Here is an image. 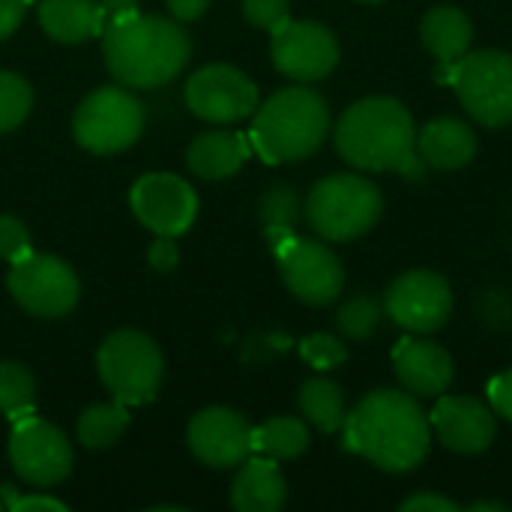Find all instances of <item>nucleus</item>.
I'll return each instance as SVG.
<instances>
[{"label":"nucleus","mask_w":512,"mask_h":512,"mask_svg":"<svg viewBox=\"0 0 512 512\" xmlns=\"http://www.w3.org/2000/svg\"><path fill=\"white\" fill-rule=\"evenodd\" d=\"M30 108H33L30 84L15 72L0 69V135L21 126L24 117L30 114Z\"/></svg>","instance_id":"obj_29"},{"label":"nucleus","mask_w":512,"mask_h":512,"mask_svg":"<svg viewBox=\"0 0 512 512\" xmlns=\"http://www.w3.org/2000/svg\"><path fill=\"white\" fill-rule=\"evenodd\" d=\"M429 423L447 450L465 453V456L489 450L498 432L492 408H486L483 402L471 396H444L435 405Z\"/></svg>","instance_id":"obj_17"},{"label":"nucleus","mask_w":512,"mask_h":512,"mask_svg":"<svg viewBox=\"0 0 512 512\" xmlns=\"http://www.w3.org/2000/svg\"><path fill=\"white\" fill-rule=\"evenodd\" d=\"M384 309L411 333H435L453 312V291L444 276L432 270H411L387 288Z\"/></svg>","instance_id":"obj_14"},{"label":"nucleus","mask_w":512,"mask_h":512,"mask_svg":"<svg viewBox=\"0 0 512 512\" xmlns=\"http://www.w3.org/2000/svg\"><path fill=\"white\" fill-rule=\"evenodd\" d=\"M393 366L402 387L414 396H441L453 384V357L423 339H402L393 351Z\"/></svg>","instance_id":"obj_18"},{"label":"nucleus","mask_w":512,"mask_h":512,"mask_svg":"<svg viewBox=\"0 0 512 512\" xmlns=\"http://www.w3.org/2000/svg\"><path fill=\"white\" fill-rule=\"evenodd\" d=\"M309 447V429L297 417H273L252 429V453L267 459H297Z\"/></svg>","instance_id":"obj_25"},{"label":"nucleus","mask_w":512,"mask_h":512,"mask_svg":"<svg viewBox=\"0 0 512 512\" xmlns=\"http://www.w3.org/2000/svg\"><path fill=\"white\" fill-rule=\"evenodd\" d=\"M246 159H249V138L240 132H225V129L198 135L186 150L189 168L204 180H225L237 174Z\"/></svg>","instance_id":"obj_21"},{"label":"nucleus","mask_w":512,"mask_h":512,"mask_svg":"<svg viewBox=\"0 0 512 512\" xmlns=\"http://www.w3.org/2000/svg\"><path fill=\"white\" fill-rule=\"evenodd\" d=\"M36 411V381L21 363H0V414L12 423Z\"/></svg>","instance_id":"obj_28"},{"label":"nucleus","mask_w":512,"mask_h":512,"mask_svg":"<svg viewBox=\"0 0 512 512\" xmlns=\"http://www.w3.org/2000/svg\"><path fill=\"white\" fill-rule=\"evenodd\" d=\"M261 225L267 231V240L273 249H279L288 237H294V228L300 222V198L291 186H270L261 195L258 204Z\"/></svg>","instance_id":"obj_26"},{"label":"nucleus","mask_w":512,"mask_h":512,"mask_svg":"<svg viewBox=\"0 0 512 512\" xmlns=\"http://www.w3.org/2000/svg\"><path fill=\"white\" fill-rule=\"evenodd\" d=\"M345 447L381 471L405 474L417 468L432 444V423L411 393H369L345 417Z\"/></svg>","instance_id":"obj_1"},{"label":"nucleus","mask_w":512,"mask_h":512,"mask_svg":"<svg viewBox=\"0 0 512 512\" xmlns=\"http://www.w3.org/2000/svg\"><path fill=\"white\" fill-rule=\"evenodd\" d=\"M336 147L360 171H396L408 180L423 177L417 126L399 99L372 96L351 105L336 126Z\"/></svg>","instance_id":"obj_2"},{"label":"nucleus","mask_w":512,"mask_h":512,"mask_svg":"<svg viewBox=\"0 0 512 512\" xmlns=\"http://www.w3.org/2000/svg\"><path fill=\"white\" fill-rule=\"evenodd\" d=\"M0 510H3V501H0Z\"/></svg>","instance_id":"obj_43"},{"label":"nucleus","mask_w":512,"mask_h":512,"mask_svg":"<svg viewBox=\"0 0 512 512\" xmlns=\"http://www.w3.org/2000/svg\"><path fill=\"white\" fill-rule=\"evenodd\" d=\"M300 411L303 417L321 429V432H339L345 426V396H342V387L333 384L330 378H312L303 384L300 390Z\"/></svg>","instance_id":"obj_24"},{"label":"nucleus","mask_w":512,"mask_h":512,"mask_svg":"<svg viewBox=\"0 0 512 512\" xmlns=\"http://www.w3.org/2000/svg\"><path fill=\"white\" fill-rule=\"evenodd\" d=\"M144 108L123 87H99L93 90L72 117L75 141L99 156L120 153L141 138Z\"/></svg>","instance_id":"obj_8"},{"label":"nucleus","mask_w":512,"mask_h":512,"mask_svg":"<svg viewBox=\"0 0 512 512\" xmlns=\"http://www.w3.org/2000/svg\"><path fill=\"white\" fill-rule=\"evenodd\" d=\"M186 441L210 468H234L252 456V426L231 408H204L192 417Z\"/></svg>","instance_id":"obj_16"},{"label":"nucleus","mask_w":512,"mask_h":512,"mask_svg":"<svg viewBox=\"0 0 512 512\" xmlns=\"http://www.w3.org/2000/svg\"><path fill=\"white\" fill-rule=\"evenodd\" d=\"M147 264L156 273H171L180 264V249L174 246V237H159L147 252Z\"/></svg>","instance_id":"obj_35"},{"label":"nucleus","mask_w":512,"mask_h":512,"mask_svg":"<svg viewBox=\"0 0 512 512\" xmlns=\"http://www.w3.org/2000/svg\"><path fill=\"white\" fill-rule=\"evenodd\" d=\"M273 252L279 258L282 279L297 300L309 306H327L342 294V285H345L342 261L324 243L288 237Z\"/></svg>","instance_id":"obj_12"},{"label":"nucleus","mask_w":512,"mask_h":512,"mask_svg":"<svg viewBox=\"0 0 512 512\" xmlns=\"http://www.w3.org/2000/svg\"><path fill=\"white\" fill-rule=\"evenodd\" d=\"M126 429H129V411L123 402L90 405L78 417V441L90 450H105L117 444Z\"/></svg>","instance_id":"obj_27"},{"label":"nucleus","mask_w":512,"mask_h":512,"mask_svg":"<svg viewBox=\"0 0 512 512\" xmlns=\"http://www.w3.org/2000/svg\"><path fill=\"white\" fill-rule=\"evenodd\" d=\"M99 9H102V18L105 24L108 21H117V18H126L132 12H138V0H96Z\"/></svg>","instance_id":"obj_40"},{"label":"nucleus","mask_w":512,"mask_h":512,"mask_svg":"<svg viewBox=\"0 0 512 512\" xmlns=\"http://www.w3.org/2000/svg\"><path fill=\"white\" fill-rule=\"evenodd\" d=\"M30 252H33V246H30V231H27V225H24L18 216L3 213V216H0V258H6L9 264H18V261H24Z\"/></svg>","instance_id":"obj_32"},{"label":"nucleus","mask_w":512,"mask_h":512,"mask_svg":"<svg viewBox=\"0 0 512 512\" xmlns=\"http://www.w3.org/2000/svg\"><path fill=\"white\" fill-rule=\"evenodd\" d=\"M405 512H459V504H453L450 498L444 495H435V492H423V495H414L402 504Z\"/></svg>","instance_id":"obj_38"},{"label":"nucleus","mask_w":512,"mask_h":512,"mask_svg":"<svg viewBox=\"0 0 512 512\" xmlns=\"http://www.w3.org/2000/svg\"><path fill=\"white\" fill-rule=\"evenodd\" d=\"M27 6L30 0H0V42L9 39L21 27Z\"/></svg>","instance_id":"obj_37"},{"label":"nucleus","mask_w":512,"mask_h":512,"mask_svg":"<svg viewBox=\"0 0 512 512\" xmlns=\"http://www.w3.org/2000/svg\"><path fill=\"white\" fill-rule=\"evenodd\" d=\"M288 498L285 477L276 465V459H246L234 489H231V507L240 512H279Z\"/></svg>","instance_id":"obj_20"},{"label":"nucleus","mask_w":512,"mask_h":512,"mask_svg":"<svg viewBox=\"0 0 512 512\" xmlns=\"http://www.w3.org/2000/svg\"><path fill=\"white\" fill-rule=\"evenodd\" d=\"M3 492L9 495V510L15 512H66V504H63V501H54V498H48V495H24V498H18V495L12 492V486H3Z\"/></svg>","instance_id":"obj_36"},{"label":"nucleus","mask_w":512,"mask_h":512,"mask_svg":"<svg viewBox=\"0 0 512 512\" xmlns=\"http://www.w3.org/2000/svg\"><path fill=\"white\" fill-rule=\"evenodd\" d=\"M384 210L381 189L357 174H333L315 183L306 198V219L324 240H357L378 225Z\"/></svg>","instance_id":"obj_5"},{"label":"nucleus","mask_w":512,"mask_h":512,"mask_svg":"<svg viewBox=\"0 0 512 512\" xmlns=\"http://www.w3.org/2000/svg\"><path fill=\"white\" fill-rule=\"evenodd\" d=\"M39 24L57 42H84L105 30V18L96 0H42Z\"/></svg>","instance_id":"obj_22"},{"label":"nucleus","mask_w":512,"mask_h":512,"mask_svg":"<svg viewBox=\"0 0 512 512\" xmlns=\"http://www.w3.org/2000/svg\"><path fill=\"white\" fill-rule=\"evenodd\" d=\"M420 36H423V45L447 66L468 54L474 27H471V18L459 6H435L426 12L420 24Z\"/></svg>","instance_id":"obj_23"},{"label":"nucleus","mask_w":512,"mask_h":512,"mask_svg":"<svg viewBox=\"0 0 512 512\" xmlns=\"http://www.w3.org/2000/svg\"><path fill=\"white\" fill-rule=\"evenodd\" d=\"M99 378L123 405H144L159 393L165 363L156 342L138 330L111 333L96 354Z\"/></svg>","instance_id":"obj_7"},{"label":"nucleus","mask_w":512,"mask_h":512,"mask_svg":"<svg viewBox=\"0 0 512 512\" xmlns=\"http://www.w3.org/2000/svg\"><path fill=\"white\" fill-rule=\"evenodd\" d=\"M165 3H168L171 15L180 18V21H195V18H201V15L207 12V6H210V0H165Z\"/></svg>","instance_id":"obj_39"},{"label":"nucleus","mask_w":512,"mask_h":512,"mask_svg":"<svg viewBox=\"0 0 512 512\" xmlns=\"http://www.w3.org/2000/svg\"><path fill=\"white\" fill-rule=\"evenodd\" d=\"M417 150L423 165H432L438 171H459L474 159L477 135L459 117H438L420 129Z\"/></svg>","instance_id":"obj_19"},{"label":"nucleus","mask_w":512,"mask_h":512,"mask_svg":"<svg viewBox=\"0 0 512 512\" xmlns=\"http://www.w3.org/2000/svg\"><path fill=\"white\" fill-rule=\"evenodd\" d=\"M6 285L15 303L39 318H60L72 312L81 297V285L72 267L54 255L39 252H30L24 261L12 264Z\"/></svg>","instance_id":"obj_9"},{"label":"nucleus","mask_w":512,"mask_h":512,"mask_svg":"<svg viewBox=\"0 0 512 512\" xmlns=\"http://www.w3.org/2000/svg\"><path fill=\"white\" fill-rule=\"evenodd\" d=\"M489 402H492V411L498 417L512 423V369L489 381Z\"/></svg>","instance_id":"obj_34"},{"label":"nucleus","mask_w":512,"mask_h":512,"mask_svg":"<svg viewBox=\"0 0 512 512\" xmlns=\"http://www.w3.org/2000/svg\"><path fill=\"white\" fill-rule=\"evenodd\" d=\"M438 78H450L477 123L492 129L512 123V54L474 51L456 63H441Z\"/></svg>","instance_id":"obj_6"},{"label":"nucleus","mask_w":512,"mask_h":512,"mask_svg":"<svg viewBox=\"0 0 512 512\" xmlns=\"http://www.w3.org/2000/svg\"><path fill=\"white\" fill-rule=\"evenodd\" d=\"M330 132V108L312 87H285L255 108L249 144L270 162H300L312 156Z\"/></svg>","instance_id":"obj_4"},{"label":"nucleus","mask_w":512,"mask_h":512,"mask_svg":"<svg viewBox=\"0 0 512 512\" xmlns=\"http://www.w3.org/2000/svg\"><path fill=\"white\" fill-rule=\"evenodd\" d=\"M186 105L207 123H234L258 108V87L246 72L228 63H213L186 81Z\"/></svg>","instance_id":"obj_13"},{"label":"nucleus","mask_w":512,"mask_h":512,"mask_svg":"<svg viewBox=\"0 0 512 512\" xmlns=\"http://www.w3.org/2000/svg\"><path fill=\"white\" fill-rule=\"evenodd\" d=\"M471 510H495V512H501V510H504V507H501V504H489V501H483V504H474Z\"/></svg>","instance_id":"obj_41"},{"label":"nucleus","mask_w":512,"mask_h":512,"mask_svg":"<svg viewBox=\"0 0 512 512\" xmlns=\"http://www.w3.org/2000/svg\"><path fill=\"white\" fill-rule=\"evenodd\" d=\"M102 36L108 72L120 84L138 90H153L174 81L192 54L189 33L162 15L132 12L126 18L108 21Z\"/></svg>","instance_id":"obj_3"},{"label":"nucleus","mask_w":512,"mask_h":512,"mask_svg":"<svg viewBox=\"0 0 512 512\" xmlns=\"http://www.w3.org/2000/svg\"><path fill=\"white\" fill-rule=\"evenodd\" d=\"M270 54L282 75L294 81H318L336 69L339 42L318 21H285L273 30Z\"/></svg>","instance_id":"obj_15"},{"label":"nucleus","mask_w":512,"mask_h":512,"mask_svg":"<svg viewBox=\"0 0 512 512\" xmlns=\"http://www.w3.org/2000/svg\"><path fill=\"white\" fill-rule=\"evenodd\" d=\"M129 204H132L135 219L159 237L186 234L198 216L195 189L183 177L165 174V171H153V174L138 177L132 183Z\"/></svg>","instance_id":"obj_11"},{"label":"nucleus","mask_w":512,"mask_h":512,"mask_svg":"<svg viewBox=\"0 0 512 512\" xmlns=\"http://www.w3.org/2000/svg\"><path fill=\"white\" fill-rule=\"evenodd\" d=\"M357 3H381V0H357Z\"/></svg>","instance_id":"obj_42"},{"label":"nucleus","mask_w":512,"mask_h":512,"mask_svg":"<svg viewBox=\"0 0 512 512\" xmlns=\"http://www.w3.org/2000/svg\"><path fill=\"white\" fill-rule=\"evenodd\" d=\"M381 315H384L381 303L372 300V297H366V294H360V297L348 300V303L339 309L336 327H339V333L348 336V339H369V336L378 330Z\"/></svg>","instance_id":"obj_30"},{"label":"nucleus","mask_w":512,"mask_h":512,"mask_svg":"<svg viewBox=\"0 0 512 512\" xmlns=\"http://www.w3.org/2000/svg\"><path fill=\"white\" fill-rule=\"evenodd\" d=\"M9 462L24 483L45 489V486H57L69 477L72 447H69V438L57 426L30 414V417L18 420L12 429Z\"/></svg>","instance_id":"obj_10"},{"label":"nucleus","mask_w":512,"mask_h":512,"mask_svg":"<svg viewBox=\"0 0 512 512\" xmlns=\"http://www.w3.org/2000/svg\"><path fill=\"white\" fill-rule=\"evenodd\" d=\"M300 354L312 369H321V372H330L348 360V348L336 336H327V333H315V336L303 339Z\"/></svg>","instance_id":"obj_31"},{"label":"nucleus","mask_w":512,"mask_h":512,"mask_svg":"<svg viewBox=\"0 0 512 512\" xmlns=\"http://www.w3.org/2000/svg\"><path fill=\"white\" fill-rule=\"evenodd\" d=\"M243 15L249 24L273 33L285 21H291V6L288 0H243Z\"/></svg>","instance_id":"obj_33"}]
</instances>
